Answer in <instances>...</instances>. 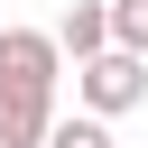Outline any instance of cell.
<instances>
[{"label": "cell", "instance_id": "cell-3", "mask_svg": "<svg viewBox=\"0 0 148 148\" xmlns=\"http://www.w3.org/2000/svg\"><path fill=\"white\" fill-rule=\"evenodd\" d=\"M102 46H111V0H74V9H65V28H56V56L92 65Z\"/></svg>", "mask_w": 148, "mask_h": 148}, {"label": "cell", "instance_id": "cell-1", "mask_svg": "<svg viewBox=\"0 0 148 148\" xmlns=\"http://www.w3.org/2000/svg\"><path fill=\"white\" fill-rule=\"evenodd\" d=\"M74 102H83V120H120V111L148 102V65L120 56V46H102L92 65H74Z\"/></svg>", "mask_w": 148, "mask_h": 148}, {"label": "cell", "instance_id": "cell-5", "mask_svg": "<svg viewBox=\"0 0 148 148\" xmlns=\"http://www.w3.org/2000/svg\"><path fill=\"white\" fill-rule=\"evenodd\" d=\"M111 46L148 65V0H111Z\"/></svg>", "mask_w": 148, "mask_h": 148}, {"label": "cell", "instance_id": "cell-2", "mask_svg": "<svg viewBox=\"0 0 148 148\" xmlns=\"http://www.w3.org/2000/svg\"><path fill=\"white\" fill-rule=\"evenodd\" d=\"M56 83H65L56 37H46V28H0V92H37V102H56Z\"/></svg>", "mask_w": 148, "mask_h": 148}, {"label": "cell", "instance_id": "cell-6", "mask_svg": "<svg viewBox=\"0 0 148 148\" xmlns=\"http://www.w3.org/2000/svg\"><path fill=\"white\" fill-rule=\"evenodd\" d=\"M46 148H111V120H83V111H56Z\"/></svg>", "mask_w": 148, "mask_h": 148}, {"label": "cell", "instance_id": "cell-4", "mask_svg": "<svg viewBox=\"0 0 148 148\" xmlns=\"http://www.w3.org/2000/svg\"><path fill=\"white\" fill-rule=\"evenodd\" d=\"M46 130H56V102H37V92H0V148H46Z\"/></svg>", "mask_w": 148, "mask_h": 148}]
</instances>
